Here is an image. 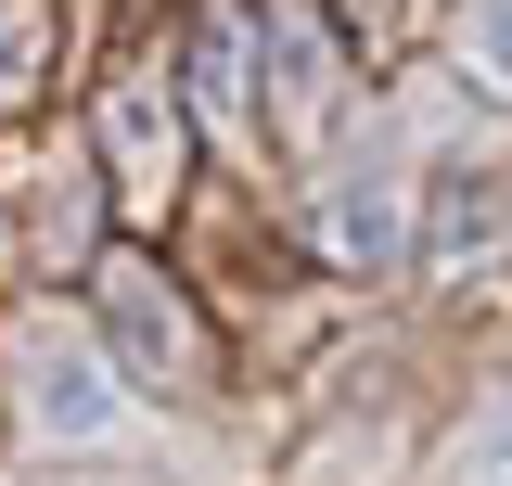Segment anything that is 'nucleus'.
Instances as JSON below:
<instances>
[{
    "instance_id": "1",
    "label": "nucleus",
    "mask_w": 512,
    "mask_h": 486,
    "mask_svg": "<svg viewBox=\"0 0 512 486\" xmlns=\"http://www.w3.org/2000/svg\"><path fill=\"white\" fill-rule=\"evenodd\" d=\"M13 384H26V435H39V448H77V435H103V410H116V359H103V333H77V320H26Z\"/></svg>"
},
{
    "instance_id": "2",
    "label": "nucleus",
    "mask_w": 512,
    "mask_h": 486,
    "mask_svg": "<svg viewBox=\"0 0 512 486\" xmlns=\"http://www.w3.org/2000/svg\"><path fill=\"white\" fill-rule=\"evenodd\" d=\"M103 346H116V371H128V384H154V397H192V320H180V295H167L141 256H116V269H103Z\"/></svg>"
},
{
    "instance_id": "3",
    "label": "nucleus",
    "mask_w": 512,
    "mask_h": 486,
    "mask_svg": "<svg viewBox=\"0 0 512 486\" xmlns=\"http://www.w3.org/2000/svg\"><path fill=\"white\" fill-rule=\"evenodd\" d=\"M308 243L333 256V269H372V256H397V243H410V180H384V167L333 180V192H320V218H308Z\"/></svg>"
},
{
    "instance_id": "4",
    "label": "nucleus",
    "mask_w": 512,
    "mask_h": 486,
    "mask_svg": "<svg viewBox=\"0 0 512 486\" xmlns=\"http://www.w3.org/2000/svg\"><path fill=\"white\" fill-rule=\"evenodd\" d=\"M116 192L128 205H154V192H167V103H154V90H116Z\"/></svg>"
},
{
    "instance_id": "5",
    "label": "nucleus",
    "mask_w": 512,
    "mask_h": 486,
    "mask_svg": "<svg viewBox=\"0 0 512 486\" xmlns=\"http://www.w3.org/2000/svg\"><path fill=\"white\" fill-rule=\"evenodd\" d=\"M448 52H461L474 90H512V0H461L448 13Z\"/></svg>"
},
{
    "instance_id": "6",
    "label": "nucleus",
    "mask_w": 512,
    "mask_h": 486,
    "mask_svg": "<svg viewBox=\"0 0 512 486\" xmlns=\"http://www.w3.org/2000/svg\"><path fill=\"white\" fill-rule=\"evenodd\" d=\"M192 103H205L218 128L244 116V39H231V26H205V39H192Z\"/></svg>"
},
{
    "instance_id": "7",
    "label": "nucleus",
    "mask_w": 512,
    "mask_h": 486,
    "mask_svg": "<svg viewBox=\"0 0 512 486\" xmlns=\"http://www.w3.org/2000/svg\"><path fill=\"white\" fill-rule=\"evenodd\" d=\"M487 486H512V397L487 410Z\"/></svg>"
}]
</instances>
